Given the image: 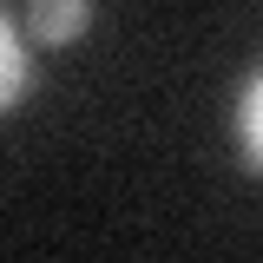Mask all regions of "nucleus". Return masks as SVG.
Instances as JSON below:
<instances>
[{
    "label": "nucleus",
    "mask_w": 263,
    "mask_h": 263,
    "mask_svg": "<svg viewBox=\"0 0 263 263\" xmlns=\"http://www.w3.org/2000/svg\"><path fill=\"white\" fill-rule=\"evenodd\" d=\"M20 86H27V53H20V33L0 20V112L20 99Z\"/></svg>",
    "instance_id": "3"
},
{
    "label": "nucleus",
    "mask_w": 263,
    "mask_h": 263,
    "mask_svg": "<svg viewBox=\"0 0 263 263\" xmlns=\"http://www.w3.org/2000/svg\"><path fill=\"white\" fill-rule=\"evenodd\" d=\"M237 138H243V158L263 171V72L243 86V99H237Z\"/></svg>",
    "instance_id": "2"
},
{
    "label": "nucleus",
    "mask_w": 263,
    "mask_h": 263,
    "mask_svg": "<svg viewBox=\"0 0 263 263\" xmlns=\"http://www.w3.org/2000/svg\"><path fill=\"white\" fill-rule=\"evenodd\" d=\"M86 20H92V7L86 0H33V33L40 40H79L86 33Z\"/></svg>",
    "instance_id": "1"
}]
</instances>
